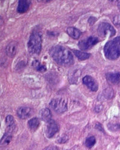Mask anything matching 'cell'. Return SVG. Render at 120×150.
Segmentation results:
<instances>
[{"label":"cell","mask_w":120,"mask_h":150,"mask_svg":"<svg viewBox=\"0 0 120 150\" xmlns=\"http://www.w3.org/2000/svg\"><path fill=\"white\" fill-rule=\"evenodd\" d=\"M42 45L41 35L37 31H34L31 33L28 42V51L32 54H39L42 51Z\"/></svg>","instance_id":"3"},{"label":"cell","mask_w":120,"mask_h":150,"mask_svg":"<svg viewBox=\"0 0 120 150\" xmlns=\"http://www.w3.org/2000/svg\"><path fill=\"white\" fill-rule=\"evenodd\" d=\"M38 2H46V0H38Z\"/></svg>","instance_id":"28"},{"label":"cell","mask_w":120,"mask_h":150,"mask_svg":"<svg viewBox=\"0 0 120 150\" xmlns=\"http://www.w3.org/2000/svg\"><path fill=\"white\" fill-rule=\"evenodd\" d=\"M17 115L21 119H27L32 115V109L28 107H20L17 110Z\"/></svg>","instance_id":"10"},{"label":"cell","mask_w":120,"mask_h":150,"mask_svg":"<svg viewBox=\"0 0 120 150\" xmlns=\"http://www.w3.org/2000/svg\"><path fill=\"white\" fill-rule=\"evenodd\" d=\"M40 120L37 118H33L28 121V125L29 129L31 131H34L36 130H37V129L40 126Z\"/></svg>","instance_id":"16"},{"label":"cell","mask_w":120,"mask_h":150,"mask_svg":"<svg viewBox=\"0 0 120 150\" xmlns=\"http://www.w3.org/2000/svg\"><path fill=\"white\" fill-rule=\"evenodd\" d=\"M104 96L106 99H111L114 97V90L111 88H107L104 91Z\"/></svg>","instance_id":"21"},{"label":"cell","mask_w":120,"mask_h":150,"mask_svg":"<svg viewBox=\"0 0 120 150\" xmlns=\"http://www.w3.org/2000/svg\"><path fill=\"white\" fill-rule=\"evenodd\" d=\"M31 0H19L17 10L19 13H24L27 12L31 6Z\"/></svg>","instance_id":"11"},{"label":"cell","mask_w":120,"mask_h":150,"mask_svg":"<svg viewBox=\"0 0 120 150\" xmlns=\"http://www.w3.org/2000/svg\"><path fill=\"white\" fill-rule=\"evenodd\" d=\"M97 32L99 35L105 38L107 36L111 37H113L116 34V31L113 26L108 22H101L98 26Z\"/></svg>","instance_id":"4"},{"label":"cell","mask_w":120,"mask_h":150,"mask_svg":"<svg viewBox=\"0 0 120 150\" xmlns=\"http://www.w3.org/2000/svg\"><path fill=\"white\" fill-rule=\"evenodd\" d=\"M113 23L117 27H120V15H115L112 19Z\"/></svg>","instance_id":"22"},{"label":"cell","mask_w":120,"mask_h":150,"mask_svg":"<svg viewBox=\"0 0 120 150\" xmlns=\"http://www.w3.org/2000/svg\"><path fill=\"white\" fill-rule=\"evenodd\" d=\"M51 108L58 113H64L67 110V103L63 98H55L50 102Z\"/></svg>","instance_id":"5"},{"label":"cell","mask_w":120,"mask_h":150,"mask_svg":"<svg viewBox=\"0 0 120 150\" xmlns=\"http://www.w3.org/2000/svg\"><path fill=\"white\" fill-rule=\"evenodd\" d=\"M0 150H12V149L8 147L3 146L1 147H0Z\"/></svg>","instance_id":"25"},{"label":"cell","mask_w":120,"mask_h":150,"mask_svg":"<svg viewBox=\"0 0 120 150\" xmlns=\"http://www.w3.org/2000/svg\"><path fill=\"white\" fill-rule=\"evenodd\" d=\"M68 139V137L66 135H63L62 136H61L58 139V142L60 144H62L64 143Z\"/></svg>","instance_id":"23"},{"label":"cell","mask_w":120,"mask_h":150,"mask_svg":"<svg viewBox=\"0 0 120 150\" xmlns=\"http://www.w3.org/2000/svg\"><path fill=\"white\" fill-rule=\"evenodd\" d=\"M82 82L87 88L90 89L91 91L96 92L98 90L99 85L97 82L90 75H86L83 78Z\"/></svg>","instance_id":"8"},{"label":"cell","mask_w":120,"mask_h":150,"mask_svg":"<svg viewBox=\"0 0 120 150\" xmlns=\"http://www.w3.org/2000/svg\"><path fill=\"white\" fill-rule=\"evenodd\" d=\"M104 53L108 59H118L120 56V36L108 41L104 47Z\"/></svg>","instance_id":"2"},{"label":"cell","mask_w":120,"mask_h":150,"mask_svg":"<svg viewBox=\"0 0 120 150\" xmlns=\"http://www.w3.org/2000/svg\"><path fill=\"white\" fill-rule=\"evenodd\" d=\"M52 1V0H46V2H49V1Z\"/></svg>","instance_id":"29"},{"label":"cell","mask_w":120,"mask_h":150,"mask_svg":"<svg viewBox=\"0 0 120 150\" xmlns=\"http://www.w3.org/2000/svg\"><path fill=\"white\" fill-rule=\"evenodd\" d=\"M39 115L41 118V119L45 122H48L51 120L52 114L49 109H43L40 110Z\"/></svg>","instance_id":"15"},{"label":"cell","mask_w":120,"mask_h":150,"mask_svg":"<svg viewBox=\"0 0 120 150\" xmlns=\"http://www.w3.org/2000/svg\"><path fill=\"white\" fill-rule=\"evenodd\" d=\"M12 139V133L7 131L5 134L4 136L2 138L1 140H0V145H7L9 144Z\"/></svg>","instance_id":"18"},{"label":"cell","mask_w":120,"mask_h":150,"mask_svg":"<svg viewBox=\"0 0 120 150\" xmlns=\"http://www.w3.org/2000/svg\"><path fill=\"white\" fill-rule=\"evenodd\" d=\"M98 42L99 39L97 37L91 36L79 41L78 46L82 50H87L91 48L93 46L97 44Z\"/></svg>","instance_id":"6"},{"label":"cell","mask_w":120,"mask_h":150,"mask_svg":"<svg viewBox=\"0 0 120 150\" xmlns=\"http://www.w3.org/2000/svg\"><path fill=\"white\" fill-rule=\"evenodd\" d=\"M67 34L74 39H78L81 36V31L75 27H68L67 29Z\"/></svg>","instance_id":"14"},{"label":"cell","mask_w":120,"mask_h":150,"mask_svg":"<svg viewBox=\"0 0 120 150\" xmlns=\"http://www.w3.org/2000/svg\"><path fill=\"white\" fill-rule=\"evenodd\" d=\"M117 6H118V9L120 10V0H119L118 2V4H117Z\"/></svg>","instance_id":"26"},{"label":"cell","mask_w":120,"mask_h":150,"mask_svg":"<svg viewBox=\"0 0 120 150\" xmlns=\"http://www.w3.org/2000/svg\"><path fill=\"white\" fill-rule=\"evenodd\" d=\"M2 23H3V18L1 16H0V25H1Z\"/></svg>","instance_id":"27"},{"label":"cell","mask_w":120,"mask_h":150,"mask_svg":"<svg viewBox=\"0 0 120 150\" xmlns=\"http://www.w3.org/2000/svg\"><path fill=\"white\" fill-rule=\"evenodd\" d=\"M95 141H96V140H95V138L94 136H90L86 139L85 145L87 148H91L95 144Z\"/></svg>","instance_id":"20"},{"label":"cell","mask_w":120,"mask_h":150,"mask_svg":"<svg viewBox=\"0 0 120 150\" xmlns=\"http://www.w3.org/2000/svg\"><path fill=\"white\" fill-rule=\"evenodd\" d=\"M59 130V126L54 120H51L47 122L46 135L48 138H52Z\"/></svg>","instance_id":"7"},{"label":"cell","mask_w":120,"mask_h":150,"mask_svg":"<svg viewBox=\"0 0 120 150\" xmlns=\"http://www.w3.org/2000/svg\"><path fill=\"white\" fill-rule=\"evenodd\" d=\"M49 54L53 60L60 65L70 66L74 63L73 54L66 47L60 45L53 46Z\"/></svg>","instance_id":"1"},{"label":"cell","mask_w":120,"mask_h":150,"mask_svg":"<svg viewBox=\"0 0 120 150\" xmlns=\"http://www.w3.org/2000/svg\"><path fill=\"white\" fill-rule=\"evenodd\" d=\"M112 1H114V0H112Z\"/></svg>","instance_id":"30"},{"label":"cell","mask_w":120,"mask_h":150,"mask_svg":"<svg viewBox=\"0 0 120 150\" xmlns=\"http://www.w3.org/2000/svg\"><path fill=\"white\" fill-rule=\"evenodd\" d=\"M33 66L34 68V69L39 72L43 73L46 71V68L45 65H42L37 60H35L33 63Z\"/></svg>","instance_id":"19"},{"label":"cell","mask_w":120,"mask_h":150,"mask_svg":"<svg viewBox=\"0 0 120 150\" xmlns=\"http://www.w3.org/2000/svg\"><path fill=\"white\" fill-rule=\"evenodd\" d=\"M107 80L111 84H117L120 81V74L119 73H109L106 74Z\"/></svg>","instance_id":"12"},{"label":"cell","mask_w":120,"mask_h":150,"mask_svg":"<svg viewBox=\"0 0 120 150\" xmlns=\"http://www.w3.org/2000/svg\"><path fill=\"white\" fill-rule=\"evenodd\" d=\"M18 50V43L12 41L8 44L5 48V53L10 57H13L16 54Z\"/></svg>","instance_id":"9"},{"label":"cell","mask_w":120,"mask_h":150,"mask_svg":"<svg viewBox=\"0 0 120 150\" xmlns=\"http://www.w3.org/2000/svg\"><path fill=\"white\" fill-rule=\"evenodd\" d=\"M43 150H58L57 147H54V146H49L46 148H45V149H43Z\"/></svg>","instance_id":"24"},{"label":"cell","mask_w":120,"mask_h":150,"mask_svg":"<svg viewBox=\"0 0 120 150\" xmlns=\"http://www.w3.org/2000/svg\"><path fill=\"white\" fill-rule=\"evenodd\" d=\"M73 53L77 59L81 60H85L89 59L91 56V54L87 53H84L82 51H80L78 50H74Z\"/></svg>","instance_id":"17"},{"label":"cell","mask_w":120,"mask_h":150,"mask_svg":"<svg viewBox=\"0 0 120 150\" xmlns=\"http://www.w3.org/2000/svg\"><path fill=\"white\" fill-rule=\"evenodd\" d=\"M5 123L7 127V131L12 133L16 128L14 118L12 115H8L5 118Z\"/></svg>","instance_id":"13"}]
</instances>
